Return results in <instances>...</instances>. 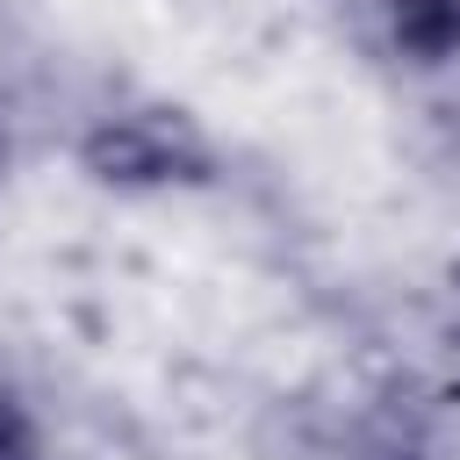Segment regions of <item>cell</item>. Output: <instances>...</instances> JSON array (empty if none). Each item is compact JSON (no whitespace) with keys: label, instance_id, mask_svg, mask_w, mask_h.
Here are the masks:
<instances>
[{"label":"cell","instance_id":"3957f363","mask_svg":"<svg viewBox=\"0 0 460 460\" xmlns=\"http://www.w3.org/2000/svg\"><path fill=\"white\" fill-rule=\"evenodd\" d=\"M0 460H43V424L22 395H0Z\"/></svg>","mask_w":460,"mask_h":460},{"label":"cell","instance_id":"7a4b0ae2","mask_svg":"<svg viewBox=\"0 0 460 460\" xmlns=\"http://www.w3.org/2000/svg\"><path fill=\"white\" fill-rule=\"evenodd\" d=\"M381 29H388V50L424 72L460 58V0H381Z\"/></svg>","mask_w":460,"mask_h":460},{"label":"cell","instance_id":"6da1fadb","mask_svg":"<svg viewBox=\"0 0 460 460\" xmlns=\"http://www.w3.org/2000/svg\"><path fill=\"white\" fill-rule=\"evenodd\" d=\"M79 172L108 194H165V187H208L216 151L187 115L165 108H115L86 122L79 137Z\"/></svg>","mask_w":460,"mask_h":460},{"label":"cell","instance_id":"277c9868","mask_svg":"<svg viewBox=\"0 0 460 460\" xmlns=\"http://www.w3.org/2000/svg\"><path fill=\"white\" fill-rule=\"evenodd\" d=\"M0 180H7V137H0Z\"/></svg>","mask_w":460,"mask_h":460}]
</instances>
